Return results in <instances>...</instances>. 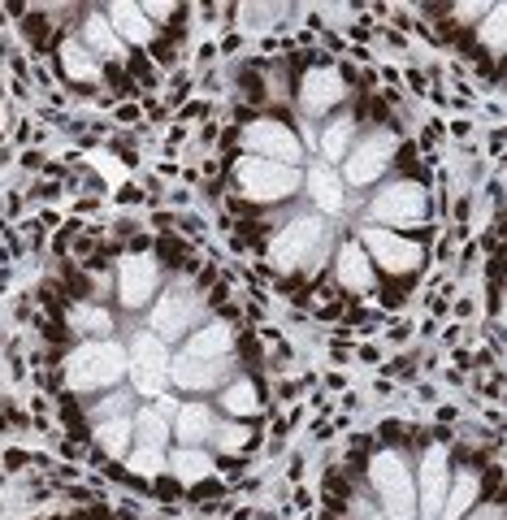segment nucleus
I'll use <instances>...</instances> for the list:
<instances>
[{"instance_id": "obj_1", "label": "nucleus", "mask_w": 507, "mask_h": 520, "mask_svg": "<svg viewBox=\"0 0 507 520\" xmlns=\"http://www.w3.org/2000/svg\"><path fill=\"white\" fill-rule=\"evenodd\" d=\"M39 364L65 434L139 499H226L269 442L273 382L252 317L165 226H109L52 269Z\"/></svg>"}, {"instance_id": "obj_2", "label": "nucleus", "mask_w": 507, "mask_h": 520, "mask_svg": "<svg viewBox=\"0 0 507 520\" xmlns=\"http://www.w3.org/2000/svg\"><path fill=\"white\" fill-rule=\"evenodd\" d=\"M213 195L239 252L325 325L395 321L438 256V178L395 100L330 48L234 70Z\"/></svg>"}, {"instance_id": "obj_3", "label": "nucleus", "mask_w": 507, "mask_h": 520, "mask_svg": "<svg viewBox=\"0 0 507 520\" xmlns=\"http://www.w3.org/2000/svg\"><path fill=\"white\" fill-rule=\"evenodd\" d=\"M317 520H507V468L460 429L382 421L325 473Z\"/></svg>"}, {"instance_id": "obj_4", "label": "nucleus", "mask_w": 507, "mask_h": 520, "mask_svg": "<svg viewBox=\"0 0 507 520\" xmlns=\"http://www.w3.org/2000/svg\"><path fill=\"white\" fill-rule=\"evenodd\" d=\"M18 26L48 74L74 96L113 104L156 87L191 31L187 5H26Z\"/></svg>"}, {"instance_id": "obj_5", "label": "nucleus", "mask_w": 507, "mask_h": 520, "mask_svg": "<svg viewBox=\"0 0 507 520\" xmlns=\"http://www.w3.org/2000/svg\"><path fill=\"white\" fill-rule=\"evenodd\" d=\"M425 22L481 83L507 91V0L503 5H429Z\"/></svg>"}, {"instance_id": "obj_6", "label": "nucleus", "mask_w": 507, "mask_h": 520, "mask_svg": "<svg viewBox=\"0 0 507 520\" xmlns=\"http://www.w3.org/2000/svg\"><path fill=\"white\" fill-rule=\"evenodd\" d=\"M486 321L507 351V178L494 200V221L486 239Z\"/></svg>"}, {"instance_id": "obj_7", "label": "nucleus", "mask_w": 507, "mask_h": 520, "mask_svg": "<svg viewBox=\"0 0 507 520\" xmlns=\"http://www.w3.org/2000/svg\"><path fill=\"white\" fill-rule=\"evenodd\" d=\"M44 520H139V516L117 512V507H65V512H52Z\"/></svg>"}]
</instances>
